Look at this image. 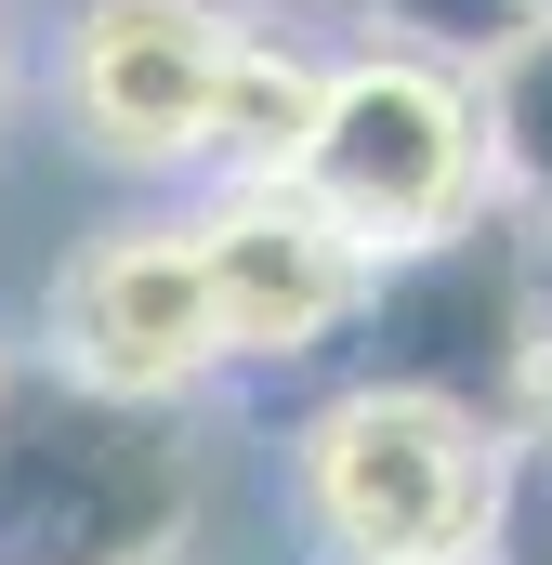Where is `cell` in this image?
I'll return each mask as SVG.
<instances>
[{"label": "cell", "mask_w": 552, "mask_h": 565, "mask_svg": "<svg viewBox=\"0 0 552 565\" xmlns=\"http://www.w3.org/2000/svg\"><path fill=\"white\" fill-rule=\"evenodd\" d=\"M474 79H487V171H500V211H513L527 237H552V13H527Z\"/></svg>", "instance_id": "obj_9"}, {"label": "cell", "mask_w": 552, "mask_h": 565, "mask_svg": "<svg viewBox=\"0 0 552 565\" xmlns=\"http://www.w3.org/2000/svg\"><path fill=\"white\" fill-rule=\"evenodd\" d=\"M184 224H198V264H211L224 369H316V355L355 329L369 277H382V250H369L342 211H316L302 184H224V198L184 211Z\"/></svg>", "instance_id": "obj_5"}, {"label": "cell", "mask_w": 552, "mask_h": 565, "mask_svg": "<svg viewBox=\"0 0 552 565\" xmlns=\"http://www.w3.org/2000/svg\"><path fill=\"white\" fill-rule=\"evenodd\" d=\"M527 329H540V302H527V264H513V224H460V237L382 250L342 342H355V382H421V395H460V408L513 422Z\"/></svg>", "instance_id": "obj_4"}, {"label": "cell", "mask_w": 552, "mask_h": 565, "mask_svg": "<svg viewBox=\"0 0 552 565\" xmlns=\"http://www.w3.org/2000/svg\"><path fill=\"white\" fill-rule=\"evenodd\" d=\"M289 487L329 565H487L513 513V422L421 382H342L289 447Z\"/></svg>", "instance_id": "obj_2"}, {"label": "cell", "mask_w": 552, "mask_h": 565, "mask_svg": "<svg viewBox=\"0 0 552 565\" xmlns=\"http://www.w3.org/2000/svg\"><path fill=\"white\" fill-rule=\"evenodd\" d=\"M513 434H527V447L552 460V316L527 329V369H513Z\"/></svg>", "instance_id": "obj_11"}, {"label": "cell", "mask_w": 552, "mask_h": 565, "mask_svg": "<svg viewBox=\"0 0 552 565\" xmlns=\"http://www.w3.org/2000/svg\"><path fill=\"white\" fill-rule=\"evenodd\" d=\"M66 13H79V0H66ZM198 13H237V26H251V13H289V0H198Z\"/></svg>", "instance_id": "obj_12"}, {"label": "cell", "mask_w": 552, "mask_h": 565, "mask_svg": "<svg viewBox=\"0 0 552 565\" xmlns=\"http://www.w3.org/2000/svg\"><path fill=\"white\" fill-rule=\"evenodd\" d=\"M540 565H552V540H540Z\"/></svg>", "instance_id": "obj_15"}, {"label": "cell", "mask_w": 552, "mask_h": 565, "mask_svg": "<svg viewBox=\"0 0 552 565\" xmlns=\"http://www.w3.org/2000/svg\"><path fill=\"white\" fill-rule=\"evenodd\" d=\"M316 106H329V53H316V40H289L276 13H251V26H237V53H224L211 158H198V171H224V184H289V171H302V145H316Z\"/></svg>", "instance_id": "obj_8"}, {"label": "cell", "mask_w": 552, "mask_h": 565, "mask_svg": "<svg viewBox=\"0 0 552 565\" xmlns=\"http://www.w3.org/2000/svg\"><path fill=\"white\" fill-rule=\"evenodd\" d=\"M53 355L93 369V382H132V395H198L224 369V316H211V264H198V224H106L66 289H53Z\"/></svg>", "instance_id": "obj_7"}, {"label": "cell", "mask_w": 552, "mask_h": 565, "mask_svg": "<svg viewBox=\"0 0 552 565\" xmlns=\"http://www.w3.org/2000/svg\"><path fill=\"white\" fill-rule=\"evenodd\" d=\"M289 184L316 211H342L369 250H421V237L487 224V198H500V171H487V79L460 53H421V40L329 53V106H316V145H302Z\"/></svg>", "instance_id": "obj_3"}, {"label": "cell", "mask_w": 552, "mask_h": 565, "mask_svg": "<svg viewBox=\"0 0 552 565\" xmlns=\"http://www.w3.org/2000/svg\"><path fill=\"white\" fill-rule=\"evenodd\" d=\"M0 106H13V40H0Z\"/></svg>", "instance_id": "obj_13"}, {"label": "cell", "mask_w": 552, "mask_h": 565, "mask_svg": "<svg viewBox=\"0 0 552 565\" xmlns=\"http://www.w3.org/2000/svg\"><path fill=\"white\" fill-rule=\"evenodd\" d=\"M198 526L184 395L0 355V565H171Z\"/></svg>", "instance_id": "obj_1"}, {"label": "cell", "mask_w": 552, "mask_h": 565, "mask_svg": "<svg viewBox=\"0 0 552 565\" xmlns=\"http://www.w3.org/2000/svg\"><path fill=\"white\" fill-rule=\"evenodd\" d=\"M369 40H421V53H460V66H487L513 26H527V0H342Z\"/></svg>", "instance_id": "obj_10"}, {"label": "cell", "mask_w": 552, "mask_h": 565, "mask_svg": "<svg viewBox=\"0 0 552 565\" xmlns=\"http://www.w3.org/2000/svg\"><path fill=\"white\" fill-rule=\"evenodd\" d=\"M237 13L198 0H79L66 13V119L119 171H198L211 158V93H224Z\"/></svg>", "instance_id": "obj_6"}, {"label": "cell", "mask_w": 552, "mask_h": 565, "mask_svg": "<svg viewBox=\"0 0 552 565\" xmlns=\"http://www.w3.org/2000/svg\"><path fill=\"white\" fill-rule=\"evenodd\" d=\"M527 13H552V0H527Z\"/></svg>", "instance_id": "obj_14"}]
</instances>
